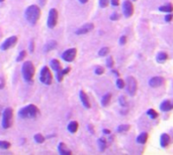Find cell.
Returning a JSON list of instances; mask_svg holds the SVG:
<instances>
[{
	"label": "cell",
	"instance_id": "obj_1",
	"mask_svg": "<svg viewBox=\"0 0 173 155\" xmlns=\"http://www.w3.org/2000/svg\"><path fill=\"white\" fill-rule=\"evenodd\" d=\"M41 115V111L36 105L29 104L18 111V117L21 119H36Z\"/></svg>",
	"mask_w": 173,
	"mask_h": 155
},
{
	"label": "cell",
	"instance_id": "obj_2",
	"mask_svg": "<svg viewBox=\"0 0 173 155\" xmlns=\"http://www.w3.org/2000/svg\"><path fill=\"white\" fill-rule=\"evenodd\" d=\"M24 17L28 22L31 24H36L41 17V8L38 5H29L24 12Z\"/></svg>",
	"mask_w": 173,
	"mask_h": 155
},
{
	"label": "cell",
	"instance_id": "obj_3",
	"mask_svg": "<svg viewBox=\"0 0 173 155\" xmlns=\"http://www.w3.org/2000/svg\"><path fill=\"white\" fill-rule=\"evenodd\" d=\"M34 73H36V68H34L33 63L31 61L24 62L23 67H21V74H23L24 81L28 83H32L33 81Z\"/></svg>",
	"mask_w": 173,
	"mask_h": 155
},
{
	"label": "cell",
	"instance_id": "obj_4",
	"mask_svg": "<svg viewBox=\"0 0 173 155\" xmlns=\"http://www.w3.org/2000/svg\"><path fill=\"white\" fill-rule=\"evenodd\" d=\"M13 123V110L11 108H6L4 109L2 113V121L1 125L4 129H8L12 126Z\"/></svg>",
	"mask_w": 173,
	"mask_h": 155
},
{
	"label": "cell",
	"instance_id": "obj_5",
	"mask_svg": "<svg viewBox=\"0 0 173 155\" xmlns=\"http://www.w3.org/2000/svg\"><path fill=\"white\" fill-rule=\"evenodd\" d=\"M40 81L46 86H49L53 83V75H52L49 67H43L40 74Z\"/></svg>",
	"mask_w": 173,
	"mask_h": 155
},
{
	"label": "cell",
	"instance_id": "obj_6",
	"mask_svg": "<svg viewBox=\"0 0 173 155\" xmlns=\"http://www.w3.org/2000/svg\"><path fill=\"white\" fill-rule=\"evenodd\" d=\"M126 85H127V92L130 96H135L138 90V84H137V80L134 77H128L127 81H126Z\"/></svg>",
	"mask_w": 173,
	"mask_h": 155
},
{
	"label": "cell",
	"instance_id": "obj_7",
	"mask_svg": "<svg viewBox=\"0 0 173 155\" xmlns=\"http://www.w3.org/2000/svg\"><path fill=\"white\" fill-rule=\"evenodd\" d=\"M58 10L56 8H52L49 11V16H48L47 24L49 28H54L58 23Z\"/></svg>",
	"mask_w": 173,
	"mask_h": 155
},
{
	"label": "cell",
	"instance_id": "obj_8",
	"mask_svg": "<svg viewBox=\"0 0 173 155\" xmlns=\"http://www.w3.org/2000/svg\"><path fill=\"white\" fill-rule=\"evenodd\" d=\"M17 40H18V38H17V36H14V35L6 38V40L2 42V45H0V49L1 50H8L9 49H11V47H13V46L16 45Z\"/></svg>",
	"mask_w": 173,
	"mask_h": 155
},
{
	"label": "cell",
	"instance_id": "obj_9",
	"mask_svg": "<svg viewBox=\"0 0 173 155\" xmlns=\"http://www.w3.org/2000/svg\"><path fill=\"white\" fill-rule=\"evenodd\" d=\"M77 55V49L73 47V49H68L62 54V59L67 63H72L75 59Z\"/></svg>",
	"mask_w": 173,
	"mask_h": 155
},
{
	"label": "cell",
	"instance_id": "obj_10",
	"mask_svg": "<svg viewBox=\"0 0 173 155\" xmlns=\"http://www.w3.org/2000/svg\"><path fill=\"white\" fill-rule=\"evenodd\" d=\"M123 11H124V15L129 18L131 17L134 13V6H133V3L130 1V0H127L125 1L123 4Z\"/></svg>",
	"mask_w": 173,
	"mask_h": 155
},
{
	"label": "cell",
	"instance_id": "obj_11",
	"mask_svg": "<svg viewBox=\"0 0 173 155\" xmlns=\"http://www.w3.org/2000/svg\"><path fill=\"white\" fill-rule=\"evenodd\" d=\"M94 28V24L93 23H85L84 25L80 26L77 31H75V33L77 35H82V34H86L92 31Z\"/></svg>",
	"mask_w": 173,
	"mask_h": 155
},
{
	"label": "cell",
	"instance_id": "obj_12",
	"mask_svg": "<svg viewBox=\"0 0 173 155\" xmlns=\"http://www.w3.org/2000/svg\"><path fill=\"white\" fill-rule=\"evenodd\" d=\"M165 83V80L162 77H154L149 81V86L152 88H159Z\"/></svg>",
	"mask_w": 173,
	"mask_h": 155
},
{
	"label": "cell",
	"instance_id": "obj_13",
	"mask_svg": "<svg viewBox=\"0 0 173 155\" xmlns=\"http://www.w3.org/2000/svg\"><path fill=\"white\" fill-rule=\"evenodd\" d=\"M79 97H80V101L82 103V105H83L86 109H89L90 108L89 98H88V96L86 95V93L83 91V90H81V91L79 92Z\"/></svg>",
	"mask_w": 173,
	"mask_h": 155
},
{
	"label": "cell",
	"instance_id": "obj_14",
	"mask_svg": "<svg viewBox=\"0 0 173 155\" xmlns=\"http://www.w3.org/2000/svg\"><path fill=\"white\" fill-rule=\"evenodd\" d=\"M58 151L61 155H71L72 154V151L70 149H68L66 144L63 143V142H60L58 144Z\"/></svg>",
	"mask_w": 173,
	"mask_h": 155
},
{
	"label": "cell",
	"instance_id": "obj_15",
	"mask_svg": "<svg viewBox=\"0 0 173 155\" xmlns=\"http://www.w3.org/2000/svg\"><path fill=\"white\" fill-rule=\"evenodd\" d=\"M70 71H71L70 68H66L65 70H62V68H61L60 71L56 72V73H57V75H56V78H57V81H58V82H62L63 79H64V77L66 76V75H68L69 73H70Z\"/></svg>",
	"mask_w": 173,
	"mask_h": 155
},
{
	"label": "cell",
	"instance_id": "obj_16",
	"mask_svg": "<svg viewBox=\"0 0 173 155\" xmlns=\"http://www.w3.org/2000/svg\"><path fill=\"white\" fill-rule=\"evenodd\" d=\"M160 109L163 112H168L173 109V102L169 101V100H166L161 103V105H160Z\"/></svg>",
	"mask_w": 173,
	"mask_h": 155
},
{
	"label": "cell",
	"instance_id": "obj_17",
	"mask_svg": "<svg viewBox=\"0 0 173 155\" xmlns=\"http://www.w3.org/2000/svg\"><path fill=\"white\" fill-rule=\"evenodd\" d=\"M58 45V42L56 40H50L48 41L44 46V53H49V51L55 49Z\"/></svg>",
	"mask_w": 173,
	"mask_h": 155
},
{
	"label": "cell",
	"instance_id": "obj_18",
	"mask_svg": "<svg viewBox=\"0 0 173 155\" xmlns=\"http://www.w3.org/2000/svg\"><path fill=\"white\" fill-rule=\"evenodd\" d=\"M170 143V136L166 134V133H164V134L161 135V138H160V144H161L162 147H167L168 145Z\"/></svg>",
	"mask_w": 173,
	"mask_h": 155
},
{
	"label": "cell",
	"instance_id": "obj_19",
	"mask_svg": "<svg viewBox=\"0 0 173 155\" xmlns=\"http://www.w3.org/2000/svg\"><path fill=\"white\" fill-rule=\"evenodd\" d=\"M67 129H68V131L70 132V133H72V134H74V133H76L77 130H78V122H76V121H71L70 123L68 124Z\"/></svg>",
	"mask_w": 173,
	"mask_h": 155
},
{
	"label": "cell",
	"instance_id": "obj_20",
	"mask_svg": "<svg viewBox=\"0 0 173 155\" xmlns=\"http://www.w3.org/2000/svg\"><path fill=\"white\" fill-rule=\"evenodd\" d=\"M51 68H53L55 72H58L62 68L61 63H60L58 59H52L51 61Z\"/></svg>",
	"mask_w": 173,
	"mask_h": 155
},
{
	"label": "cell",
	"instance_id": "obj_21",
	"mask_svg": "<svg viewBox=\"0 0 173 155\" xmlns=\"http://www.w3.org/2000/svg\"><path fill=\"white\" fill-rule=\"evenodd\" d=\"M147 140H148V134H147L146 132L141 133L137 138V142L138 143H140V144H145L147 142Z\"/></svg>",
	"mask_w": 173,
	"mask_h": 155
},
{
	"label": "cell",
	"instance_id": "obj_22",
	"mask_svg": "<svg viewBox=\"0 0 173 155\" xmlns=\"http://www.w3.org/2000/svg\"><path fill=\"white\" fill-rule=\"evenodd\" d=\"M110 99H111V94H109V93L105 94L104 96L102 97V99H101V105H102L103 107H106L107 105L109 104Z\"/></svg>",
	"mask_w": 173,
	"mask_h": 155
},
{
	"label": "cell",
	"instance_id": "obj_23",
	"mask_svg": "<svg viewBox=\"0 0 173 155\" xmlns=\"http://www.w3.org/2000/svg\"><path fill=\"white\" fill-rule=\"evenodd\" d=\"M159 10L161 12H167V13H170V12L173 11V5L172 4H167V5L160 6Z\"/></svg>",
	"mask_w": 173,
	"mask_h": 155
},
{
	"label": "cell",
	"instance_id": "obj_24",
	"mask_svg": "<svg viewBox=\"0 0 173 155\" xmlns=\"http://www.w3.org/2000/svg\"><path fill=\"white\" fill-rule=\"evenodd\" d=\"M130 128H131V126L128 124H123V125H120V126L116 128V131H118L119 133H126L130 130Z\"/></svg>",
	"mask_w": 173,
	"mask_h": 155
},
{
	"label": "cell",
	"instance_id": "obj_25",
	"mask_svg": "<svg viewBox=\"0 0 173 155\" xmlns=\"http://www.w3.org/2000/svg\"><path fill=\"white\" fill-rule=\"evenodd\" d=\"M33 139H34V141H36L37 143H38V144L44 143L45 140H46L45 136H44V135H42L41 133H38V134L34 135V136H33Z\"/></svg>",
	"mask_w": 173,
	"mask_h": 155
},
{
	"label": "cell",
	"instance_id": "obj_26",
	"mask_svg": "<svg viewBox=\"0 0 173 155\" xmlns=\"http://www.w3.org/2000/svg\"><path fill=\"white\" fill-rule=\"evenodd\" d=\"M97 144L99 146L100 151H104L105 148H106V140L104 138H99L98 141H97Z\"/></svg>",
	"mask_w": 173,
	"mask_h": 155
},
{
	"label": "cell",
	"instance_id": "obj_27",
	"mask_svg": "<svg viewBox=\"0 0 173 155\" xmlns=\"http://www.w3.org/2000/svg\"><path fill=\"white\" fill-rule=\"evenodd\" d=\"M167 59H168V55L165 53H159L157 54V62L158 63H164V62H166Z\"/></svg>",
	"mask_w": 173,
	"mask_h": 155
},
{
	"label": "cell",
	"instance_id": "obj_28",
	"mask_svg": "<svg viewBox=\"0 0 173 155\" xmlns=\"http://www.w3.org/2000/svg\"><path fill=\"white\" fill-rule=\"evenodd\" d=\"M109 54V47H107V46L102 47V49H100V50L98 51L99 57H105V55H107Z\"/></svg>",
	"mask_w": 173,
	"mask_h": 155
},
{
	"label": "cell",
	"instance_id": "obj_29",
	"mask_svg": "<svg viewBox=\"0 0 173 155\" xmlns=\"http://www.w3.org/2000/svg\"><path fill=\"white\" fill-rule=\"evenodd\" d=\"M11 147V143L8 141L0 140V149H9Z\"/></svg>",
	"mask_w": 173,
	"mask_h": 155
},
{
	"label": "cell",
	"instance_id": "obj_30",
	"mask_svg": "<svg viewBox=\"0 0 173 155\" xmlns=\"http://www.w3.org/2000/svg\"><path fill=\"white\" fill-rule=\"evenodd\" d=\"M147 114H148V116L151 118V119H156L158 118V113L156 111H155L154 109H150L148 110V112H147Z\"/></svg>",
	"mask_w": 173,
	"mask_h": 155
},
{
	"label": "cell",
	"instance_id": "obj_31",
	"mask_svg": "<svg viewBox=\"0 0 173 155\" xmlns=\"http://www.w3.org/2000/svg\"><path fill=\"white\" fill-rule=\"evenodd\" d=\"M27 57V51L25 50H21L20 53H19V54H18V57L16 58V62H23V59H24V58Z\"/></svg>",
	"mask_w": 173,
	"mask_h": 155
},
{
	"label": "cell",
	"instance_id": "obj_32",
	"mask_svg": "<svg viewBox=\"0 0 173 155\" xmlns=\"http://www.w3.org/2000/svg\"><path fill=\"white\" fill-rule=\"evenodd\" d=\"M94 73H95V75L100 76V75L103 74V73H104V68H103L102 67H96L95 68V70H94Z\"/></svg>",
	"mask_w": 173,
	"mask_h": 155
},
{
	"label": "cell",
	"instance_id": "obj_33",
	"mask_svg": "<svg viewBox=\"0 0 173 155\" xmlns=\"http://www.w3.org/2000/svg\"><path fill=\"white\" fill-rule=\"evenodd\" d=\"M125 86H126V83L124 82V80L119 79L118 81H116V87H118L119 89H124Z\"/></svg>",
	"mask_w": 173,
	"mask_h": 155
},
{
	"label": "cell",
	"instance_id": "obj_34",
	"mask_svg": "<svg viewBox=\"0 0 173 155\" xmlns=\"http://www.w3.org/2000/svg\"><path fill=\"white\" fill-rule=\"evenodd\" d=\"M109 4V0H99V6L101 8H105Z\"/></svg>",
	"mask_w": 173,
	"mask_h": 155
},
{
	"label": "cell",
	"instance_id": "obj_35",
	"mask_svg": "<svg viewBox=\"0 0 173 155\" xmlns=\"http://www.w3.org/2000/svg\"><path fill=\"white\" fill-rule=\"evenodd\" d=\"M106 66L109 67V68H112V67H114V59H112L111 57L107 58V59H106Z\"/></svg>",
	"mask_w": 173,
	"mask_h": 155
},
{
	"label": "cell",
	"instance_id": "obj_36",
	"mask_svg": "<svg viewBox=\"0 0 173 155\" xmlns=\"http://www.w3.org/2000/svg\"><path fill=\"white\" fill-rule=\"evenodd\" d=\"M120 104L122 105V107H126L127 106V101H126V99H125L124 96L120 97Z\"/></svg>",
	"mask_w": 173,
	"mask_h": 155
},
{
	"label": "cell",
	"instance_id": "obj_37",
	"mask_svg": "<svg viewBox=\"0 0 173 155\" xmlns=\"http://www.w3.org/2000/svg\"><path fill=\"white\" fill-rule=\"evenodd\" d=\"M126 42H127V37L123 35L120 38V45H126Z\"/></svg>",
	"mask_w": 173,
	"mask_h": 155
},
{
	"label": "cell",
	"instance_id": "obj_38",
	"mask_svg": "<svg viewBox=\"0 0 173 155\" xmlns=\"http://www.w3.org/2000/svg\"><path fill=\"white\" fill-rule=\"evenodd\" d=\"M119 18H120V14L116 13V12H114V13L110 16V19H111V20H118Z\"/></svg>",
	"mask_w": 173,
	"mask_h": 155
},
{
	"label": "cell",
	"instance_id": "obj_39",
	"mask_svg": "<svg viewBox=\"0 0 173 155\" xmlns=\"http://www.w3.org/2000/svg\"><path fill=\"white\" fill-rule=\"evenodd\" d=\"M4 87H5V81L3 78H0V90L4 89Z\"/></svg>",
	"mask_w": 173,
	"mask_h": 155
},
{
	"label": "cell",
	"instance_id": "obj_40",
	"mask_svg": "<svg viewBox=\"0 0 173 155\" xmlns=\"http://www.w3.org/2000/svg\"><path fill=\"white\" fill-rule=\"evenodd\" d=\"M29 51H31L32 54L34 51V41L33 40H32L31 44H29Z\"/></svg>",
	"mask_w": 173,
	"mask_h": 155
},
{
	"label": "cell",
	"instance_id": "obj_41",
	"mask_svg": "<svg viewBox=\"0 0 173 155\" xmlns=\"http://www.w3.org/2000/svg\"><path fill=\"white\" fill-rule=\"evenodd\" d=\"M110 3H111L112 6H119L120 0H110Z\"/></svg>",
	"mask_w": 173,
	"mask_h": 155
},
{
	"label": "cell",
	"instance_id": "obj_42",
	"mask_svg": "<svg viewBox=\"0 0 173 155\" xmlns=\"http://www.w3.org/2000/svg\"><path fill=\"white\" fill-rule=\"evenodd\" d=\"M88 130L90 131V133H91V134H94V129H93V127H92V125H88Z\"/></svg>",
	"mask_w": 173,
	"mask_h": 155
},
{
	"label": "cell",
	"instance_id": "obj_43",
	"mask_svg": "<svg viewBox=\"0 0 173 155\" xmlns=\"http://www.w3.org/2000/svg\"><path fill=\"white\" fill-rule=\"evenodd\" d=\"M172 18H173V16L170 15V14H168V15H166V17H165V20H166V21H171Z\"/></svg>",
	"mask_w": 173,
	"mask_h": 155
},
{
	"label": "cell",
	"instance_id": "obj_44",
	"mask_svg": "<svg viewBox=\"0 0 173 155\" xmlns=\"http://www.w3.org/2000/svg\"><path fill=\"white\" fill-rule=\"evenodd\" d=\"M46 2H47V0H40V4L42 6H44L45 4H46Z\"/></svg>",
	"mask_w": 173,
	"mask_h": 155
},
{
	"label": "cell",
	"instance_id": "obj_45",
	"mask_svg": "<svg viewBox=\"0 0 173 155\" xmlns=\"http://www.w3.org/2000/svg\"><path fill=\"white\" fill-rule=\"evenodd\" d=\"M103 133H104V134H110V130H109V129H104V130H103Z\"/></svg>",
	"mask_w": 173,
	"mask_h": 155
},
{
	"label": "cell",
	"instance_id": "obj_46",
	"mask_svg": "<svg viewBox=\"0 0 173 155\" xmlns=\"http://www.w3.org/2000/svg\"><path fill=\"white\" fill-rule=\"evenodd\" d=\"M78 1L82 4H85V3H87L88 2V0H78Z\"/></svg>",
	"mask_w": 173,
	"mask_h": 155
},
{
	"label": "cell",
	"instance_id": "obj_47",
	"mask_svg": "<svg viewBox=\"0 0 173 155\" xmlns=\"http://www.w3.org/2000/svg\"><path fill=\"white\" fill-rule=\"evenodd\" d=\"M1 112H2V107L1 106H0V116H1L2 114H1Z\"/></svg>",
	"mask_w": 173,
	"mask_h": 155
},
{
	"label": "cell",
	"instance_id": "obj_48",
	"mask_svg": "<svg viewBox=\"0 0 173 155\" xmlns=\"http://www.w3.org/2000/svg\"><path fill=\"white\" fill-rule=\"evenodd\" d=\"M4 1V0H0V2H3Z\"/></svg>",
	"mask_w": 173,
	"mask_h": 155
}]
</instances>
